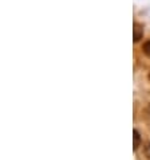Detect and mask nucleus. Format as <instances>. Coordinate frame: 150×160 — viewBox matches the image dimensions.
Returning <instances> with one entry per match:
<instances>
[{
    "label": "nucleus",
    "instance_id": "f257e3e1",
    "mask_svg": "<svg viewBox=\"0 0 150 160\" xmlns=\"http://www.w3.org/2000/svg\"><path fill=\"white\" fill-rule=\"evenodd\" d=\"M142 37H143V27H142V24L134 22V24H133V41H134V43H138L141 39H142Z\"/></svg>",
    "mask_w": 150,
    "mask_h": 160
},
{
    "label": "nucleus",
    "instance_id": "f03ea898",
    "mask_svg": "<svg viewBox=\"0 0 150 160\" xmlns=\"http://www.w3.org/2000/svg\"><path fill=\"white\" fill-rule=\"evenodd\" d=\"M139 144H141V135H139L138 131L134 129V131H133V149H134V151L138 149Z\"/></svg>",
    "mask_w": 150,
    "mask_h": 160
},
{
    "label": "nucleus",
    "instance_id": "20e7f679",
    "mask_svg": "<svg viewBox=\"0 0 150 160\" xmlns=\"http://www.w3.org/2000/svg\"><path fill=\"white\" fill-rule=\"evenodd\" d=\"M149 81H150V73H149Z\"/></svg>",
    "mask_w": 150,
    "mask_h": 160
},
{
    "label": "nucleus",
    "instance_id": "7ed1b4c3",
    "mask_svg": "<svg viewBox=\"0 0 150 160\" xmlns=\"http://www.w3.org/2000/svg\"><path fill=\"white\" fill-rule=\"evenodd\" d=\"M142 50H143V54L146 55L148 58H150V39L143 43V46H142Z\"/></svg>",
    "mask_w": 150,
    "mask_h": 160
}]
</instances>
